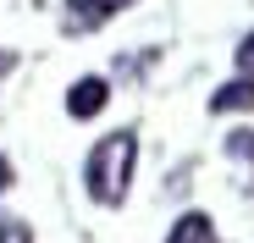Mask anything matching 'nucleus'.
I'll return each mask as SVG.
<instances>
[{"mask_svg": "<svg viewBox=\"0 0 254 243\" xmlns=\"http://www.w3.org/2000/svg\"><path fill=\"white\" fill-rule=\"evenodd\" d=\"M133 172H138V127H116V133L94 138L89 155H83V193L105 210H122Z\"/></svg>", "mask_w": 254, "mask_h": 243, "instance_id": "obj_1", "label": "nucleus"}, {"mask_svg": "<svg viewBox=\"0 0 254 243\" xmlns=\"http://www.w3.org/2000/svg\"><path fill=\"white\" fill-rule=\"evenodd\" d=\"M6 72H17V50H0V77Z\"/></svg>", "mask_w": 254, "mask_h": 243, "instance_id": "obj_10", "label": "nucleus"}, {"mask_svg": "<svg viewBox=\"0 0 254 243\" xmlns=\"http://www.w3.org/2000/svg\"><path fill=\"white\" fill-rule=\"evenodd\" d=\"M243 111H254V72L227 77V83L210 94V116H243Z\"/></svg>", "mask_w": 254, "mask_h": 243, "instance_id": "obj_3", "label": "nucleus"}, {"mask_svg": "<svg viewBox=\"0 0 254 243\" xmlns=\"http://www.w3.org/2000/svg\"><path fill=\"white\" fill-rule=\"evenodd\" d=\"M66 6H72L66 28H77V33H89V28L111 22L116 11H127V6H138V0H66Z\"/></svg>", "mask_w": 254, "mask_h": 243, "instance_id": "obj_4", "label": "nucleus"}, {"mask_svg": "<svg viewBox=\"0 0 254 243\" xmlns=\"http://www.w3.org/2000/svg\"><path fill=\"white\" fill-rule=\"evenodd\" d=\"M166 243H216V221L204 210H183L172 227H166Z\"/></svg>", "mask_w": 254, "mask_h": 243, "instance_id": "obj_5", "label": "nucleus"}, {"mask_svg": "<svg viewBox=\"0 0 254 243\" xmlns=\"http://www.w3.org/2000/svg\"><path fill=\"white\" fill-rule=\"evenodd\" d=\"M221 149H227L232 160H243V166H254V127H232V133L221 138Z\"/></svg>", "mask_w": 254, "mask_h": 243, "instance_id": "obj_6", "label": "nucleus"}, {"mask_svg": "<svg viewBox=\"0 0 254 243\" xmlns=\"http://www.w3.org/2000/svg\"><path fill=\"white\" fill-rule=\"evenodd\" d=\"M105 105H111V83L105 77H77V83L66 89V116L72 122H94Z\"/></svg>", "mask_w": 254, "mask_h": 243, "instance_id": "obj_2", "label": "nucleus"}, {"mask_svg": "<svg viewBox=\"0 0 254 243\" xmlns=\"http://www.w3.org/2000/svg\"><path fill=\"white\" fill-rule=\"evenodd\" d=\"M11 182H17V172H11V160H6V155H0V199H6V193H11Z\"/></svg>", "mask_w": 254, "mask_h": 243, "instance_id": "obj_9", "label": "nucleus"}, {"mask_svg": "<svg viewBox=\"0 0 254 243\" xmlns=\"http://www.w3.org/2000/svg\"><path fill=\"white\" fill-rule=\"evenodd\" d=\"M0 243H33V227L22 216H0Z\"/></svg>", "mask_w": 254, "mask_h": 243, "instance_id": "obj_7", "label": "nucleus"}, {"mask_svg": "<svg viewBox=\"0 0 254 243\" xmlns=\"http://www.w3.org/2000/svg\"><path fill=\"white\" fill-rule=\"evenodd\" d=\"M232 61H238V72H254V28L238 39V50H232Z\"/></svg>", "mask_w": 254, "mask_h": 243, "instance_id": "obj_8", "label": "nucleus"}]
</instances>
